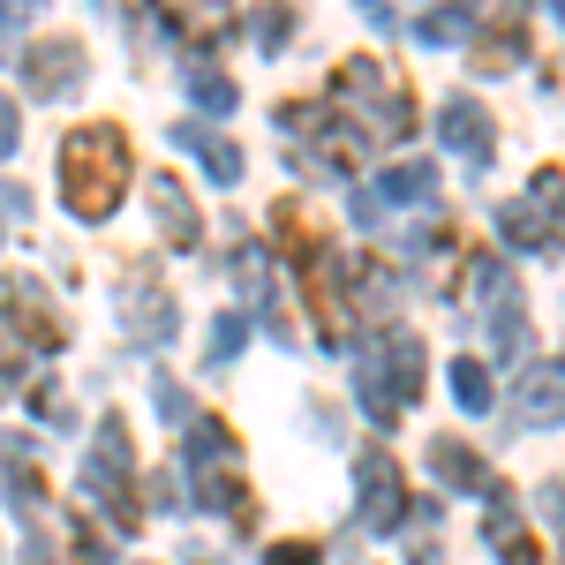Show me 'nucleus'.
I'll list each match as a JSON object with an SVG mask.
<instances>
[{"instance_id":"f257e3e1","label":"nucleus","mask_w":565,"mask_h":565,"mask_svg":"<svg viewBox=\"0 0 565 565\" xmlns=\"http://www.w3.org/2000/svg\"><path fill=\"white\" fill-rule=\"evenodd\" d=\"M121 189H129V136L114 121H90L61 143V196L76 218H114Z\"/></svg>"},{"instance_id":"f03ea898","label":"nucleus","mask_w":565,"mask_h":565,"mask_svg":"<svg viewBox=\"0 0 565 565\" xmlns=\"http://www.w3.org/2000/svg\"><path fill=\"white\" fill-rule=\"evenodd\" d=\"M354 399H362L370 423H399L423 399V340L392 332L377 348H362V362H354Z\"/></svg>"},{"instance_id":"7ed1b4c3","label":"nucleus","mask_w":565,"mask_h":565,"mask_svg":"<svg viewBox=\"0 0 565 565\" xmlns=\"http://www.w3.org/2000/svg\"><path fill=\"white\" fill-rule=\"evenodd\" d=\"M498 242L505 249H521V257H558L565 249V174H543L527 181L521 196L498 212Z\"/></svg>"},{"instance_id":"20e7f679","label":"nucleus","mask_w":565,"mask_h":565,"mask_svg":"<svg viewBox=\"0 0 565 565\" xmlns=\"http://www.w3.org/2000/svg\"><path fill=\"white\" fill-rule=\"evenodd\" d=\"M84 498L106 505L114 535H129V527L143 521V505H136V460H129V423H121V415L98 423V452H90V468H84Z\"/></svg>"},{"instance_id":"39448f33","label":"nucleus","mask_w":565,"mask_h":565,"mask_svg":"<svg viewBox=\"0 0 565 565\" xmlns=\"http://www.w3.org/2000/svg\"><path fill=\"white\" fill-rule=\"evenodd\" d=\"M332 98H354V114H362L370 129H385V136H407V129H415L407 90L385 76V61H377V53H354L348 68H332Z\"/></svg>"},{"instance_id":"423d86ee","label":"nucleus","mask_w":565,"mask_h":565,"mask_svg":"<svg viewBox=\"0 0 565 565\" xmlns=\"http://www.w3.org/2000/svg\"><path fill=\"white\" fill-rule=\"evenodd\" d=\"M189 476H196V498L218 505V513H242L249 521V498H242V460H234V437L218 423H189Z\"/></svg>"},{"instance_id":"0eeeda50","label":"nucleus","mask_w":565,"mask_h":565,"mask_svg":"<svg viewBox=\"0 0 565 565\" xmlns=\"http://www.w3.org/2000/svg\"><path fill=\"white\" fill-rule=\"evenodd\" d=\"M354 490H362V505H354L362 535H392V521L407 513V482H399V460H392V452H362V460H354Z\"/></svg>"},{"instance_id":"6e6552de","label":"nucleus","mask_w":565,"mask_h":565,"mask_svg":"<svg viewBox=\"0 0 565 565\" xmlns=\"http://www.w3.org/2000/svg\"><path fill=\"white\" fill-rule=\"evenodd\" d=\"M437 136H445V151H452L460 167H476V174L498 159V121H490L482 98H445V106H437Z\"/></svg>"},{"instance_id":"1a4fd4ad","label":"nucleus","mask_w":565,"mask_h":565,"mask_svg":"<svg viewBox=\"0 0 565 565\" xmlns=\"http://www.w3.org/2000/svg\"><path fill=\"white\" fill-rule=\"evenodd\" d=\"M15 68H23L31 98H61V90H76V76H84V45L76 39H45V45H31Z\"/></svg>"},{"instance_id":"9d476101","label":"nucleus","mask_w":565,"mask_h":565,"mask_svg":"<svg viewBox=\"0 0 565 565\" xmlns=\"http://www.w3.org/2000/svg\"><path fill=\"white\" fill-rule=\"evenodd\" d=\"M513 407H521V423H558L565 415V354H543V362H527L521 385H513Z\"/></svg>"},{"instance_id":"9b49d317","label":"nucleus","mask_w":565,"mask_h":565,"mask_svg":"<svg viewBox=\"0 0 565 565\" xmlns=\"http://www.w3.org/2000/svg\"><path fill=\"white\" fill-rule=\"evenodd\" d=\"M430 468L445 490H460V498H490L498 482H490V468H482L476 445H452V437H430Z\"/></svg>"},{"instance_id":"f8f14e48","label":"nucleus","mask_w":565,"mask_h":565,"mask_svg":"<svg viewBox=\"0 0 565 565\" xmlns=\"http://www.w3.org/2000/svg\"><path fill=\"white\" fill-rule=\"evenodd\" d=\"M482 543H490L505 565H535V543H527V527H521V505H513L505 490H490V527H482Z\"/></svg>"},{"instance_id":"ddd939ff","label":"nucleus","mask_w":565,"mask_h":565,"mask_svg":"<svg viewBox=\"0 0 565 565\" xmlns=\"http://www.w3.org/2000/svg\"><path fill=\"white\" fill-rule=\"evenodd\" d=\"M151 204H159L167 242H174V249H196V204H189V189H181L174 174H151Z\"/></svg>"},{"instance_id":"4468645a","label":"nucleus","mask_w":565,"mask_h":565,"mask_svg":"<svg viewBox=\"0 0 565 565\" xmlns=\"http://www.w3.org/2000/svg\"><path fill=\"white\" fill-rule=\"evenodd\" d=\"M121 309H129V332L136 340H151V348H167V340H174V302H167V295H159V287H151V295H121Z\"/></svg>"},{"instance_id":"2eb2a0df","label":"nucleus","mask_w":565,"mask_h":565,"mask_svg":"<svg viewBox=\"0 0 565 565\" xmlns=\"http://www.w3.org/2000/svg\"><path fill=\"white\" fill-rule=\"evenodd\" d=\"M174 136L189 143V151H196V159H204V174H212L218 189H234V181H242V151H234V143H218V136H204L196 121H189V129H174Z\"/></svg>"},{"instance_id":"dca6fc26","label":"nucleus","mask_w":565,"mask_h":565,"mask_svg":"<svg viewBox=\"0 0 565 565\" xmlns=\"http://www.w3.org/2000/svg\"><path fill=\"white\" fill-rule=\"evenodd\" d=\"M377 196H385V204H430L437 196V167H415V159H407V167H385Z\"/></svg>"},{"instance_id":"f3484780","label":"nucleus","mask_w":565,"mask_h":565,"mask_svg":"<svg viewBox=\"0 0 565 565\" xmlns=\"http://www.w3.org/2000/svg\"><path fill=\"white\" fill-rule=\"evenodd\" d=\"M452 399H460L468 415H490V370L460 354V362H452Z\"/></svg>"},{"instance_id":"a211bd4d","label":"nucleus","mask_w":565,"mask_h":565,"mask_svg":"<svg viewBox=\"0 0 565 565\" xmlns=\"http://www.w3.org/2000/svg\"><path fill=\"white\" fill-rule=\"evenodd\" d=\"M468 31H476V23H468V8H430V15L415 23V39H423V45H460Z\"/></svg>"},{"instance_id":"6ab92c4d","label":"nucleus","mask_w":565,"mask_h":565,"mask_svg":"<svg viewBox=\"0 0 565 565\" xmlns=\"http://www.w3.org/2000/svg\"><path fill=\"white\" fill-rule=\"evenodd\" d=\"M189 90H196L204 114H234V84H226L218 68H204V61H189Z\"/></svg>"},{"instance_id":"aec40b11","label":"nucleus","mask_w":565,"mask_h":565,"mask_svg":"<svg viewBox=\"0 0 565 565\" xmlns=\"http://www.w3.org/2000/svg\"><path fill=\"white\" fill-rule=\"evenodd\" d=\"M249 31H257V53H287L295 15H287V8H257V15H249Z\"/></svg>"},{"instance_id":"412c9836","label":"nucleus","mask_w":565,"mask_h":565,"mask_svg":"<svg viewBox=\"0 0 565 565\" xmlns=\"http://www.w3.org/2000/svg\"><path fill=\"white\" fill-rule=\"evenodd\" d=\"M490 340H498V354H505V362H513V354L527 348V317H521V302H513V309H498V317H490Z\"/></svg>"},{"instance_id":"4be33fe9","label":"nucleus","mask_w":565,"mask_h":565,"mask_svg":"<svg viewBox=\"0 0 565 565\" xmlns=\"http://www.w3.org/2000/svg\"><path fill=\"white\" fill-rule=\"evenodd\" d=\"M242 332H249L242 317H218V324H212V354H218V362H234V354H242Z\"/></svg>"},{"instance_id":"5701e85b","label":"nucleus","mask_w":565,"mask_h":565,"mask_svg":"<svg viewBox=\"0 0 565 565\" xmlns=\"http://www.w3.org/2000/svg\"><path fill=\"white\" fill-rule=\"evenodd\" d=\"M264 565H324V551H317V543H271Z\"/></svg>"},{"instance_id":"b1692460","label":"nucleus","mask_w":565,"mask_h":565,"mask_svg":"<svg viewBox=\"0 0 565 565\" xmlns=\"http://www.w3.org/2000/svg\"><path fill=\"white\" fill-rule=\"evenodd\" d=\"M543 513L565 527V476H558V482H543Z\"/></svg>"},{"instance_id":"393cba45","label":"nucleus","mask_w":565,"mask_h":565,"mask_svg":"<svg viewBox=\"0 0 565 565\" xmlns=\"http://www.w3.org/2000/svg\"><path fill=\"white\" fill-rule=\"evenodd\" d=\"M23 8H45V0H8V31H23Z\"/></svg>"},{"instance_id":"a878e982","label":"nucleus","mask_w":565,"mask_h":565,"mask_svg":"<svg viewBox=\"0 0 565 565\" xmlns=\"http://www.w3.org/2000/svg\"><path fill=\"white\" fill-rule=\"evenodd\" d=\"M551 15H558V23H565V0H551Z\"/></svg>"}]
</instances>
